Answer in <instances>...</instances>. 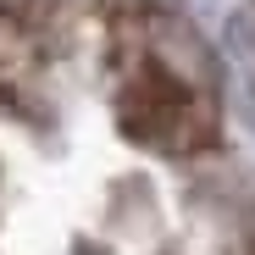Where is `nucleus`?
<instances>
[{
  "label": "nucleus",
  "instance_id": "nucleus-1",
  "mask_svg": "<svg viewBox=\"0 0 255 255\" xmlns=\"http://www.w3.org/2000/svg\"><path fill=\"white\" fill-rule=\"evenodd\" d=\"M117 117L128 139L161 155H194L222 133V95L200 45L155 11H122L117 22Z\"/></svg>",
  "mask_w": 255,
  "mask_h": 255
}]
</instances>
